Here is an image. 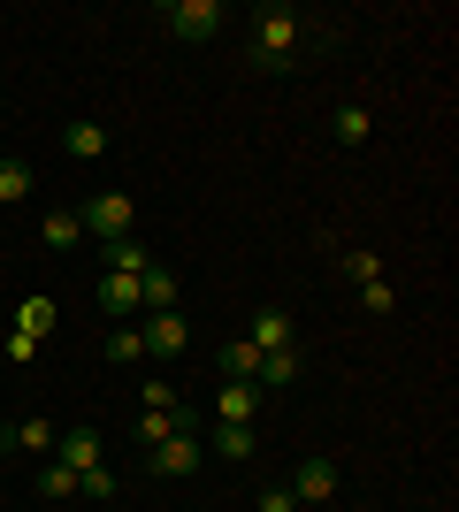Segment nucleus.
Listing matches in <instances>:
<instances>
[{
	"label": "nucleus",
	"instance_id": "17",
	"mask_svg": "<svg viewBox=\"0 0 459 512\" xmlns=\"http://www.w3.org/2000/svg\"><path fill=\"white\" fill-rule=\"evenodd\" d=\"M215 451H222V459H253L261 444H253V428H238V421H215Z\"/></svg>",
	"mask_w": 459,
	"mask_h": 512
},
{
	"label": "nucleus",
	"instance_id": "1",
	"mask_svg": "<svg viewBox=\"0 0 459 512\" xmlns=\"http://www.w3.org/2000/svg\"><path fill=\"white\" fill-rule=\"evenodd\" d=\"M314 31H322V23L306 16V8H291V0H261V8H253V62H261V69H291Z\"/></svg>",
	"mask_w": 459,
	"mask_h": 512
},
{
	"label": "nucleus",
	"instance_id": "8",
	"mask_svg": "<svg viewBox=\"0 0 459 512\" xmlns=\"http://www.w3.org/2000/svg\"><path fill=\"white\" fill-rule=\"evenodd\" d=\"M54 459H62L69 474L100 467V428H62V436H54Z\"/></svg>",
	"mask_w": 459,
	"mask_h": 512
},
{
	"label": "nucleus",
	"instance_id": "13",
	"mask_svg": "<svg viewBox=\"0 0 459 512\" xmlns=\"http://www.w3.org/2000/svg\"><path fill=\"white\" fill-rule=\"evenodd\" d=\"M39 237H46V245H54V253H69V245H77V237H85V214H69V207H54V214H46V222H39Z\"/></svg>",
	"mask_w": 459,
	"mask_h": 512
},
{
	"label": "nucleus",
	"instance_id": "22",
	"mask_svg": "<svg viewBox=\"0 0 459 512\" xmlns=\"http://www.w3.org/2000/svg\"><path fill=\"white\" fill-rule=\"evenodd\" d=\"M108 253V268H123V276H138L146 268V253H138V237H123V245H100Z\"/></svg>",
	"mask_w": 459,
	"mask_h": 512
},
{
	"label": "nucleus",
	"instance_id": "7",
	"mask_svg": "<svg viewBox=\"0 0 459 512\" xmlns=\"http://www.w3.org/2000/svg\"><path fill=\"white\" fill-rule=\"evenodd\" d=\"M291 337H299V329H291L284 306H261V314H253V329H245V344H253V352H291Z\"/></svg>",
	"mask_w": 459,
	"mask_h": 512
},
{
	"label": "nucleus",
	"instance_id": "27",
	"mask_svg": "<svg viewBox=\"0 0 459 512\" xmlns=\"http://www.w3.org/2000/svg\"><path fill=\"white\" fill-rule=\"evenodd\" d=\"M0 161H8V146H0Z\"/></svg>",
	"mask_w": 459,
	"mask_h": 512
},
{
	"label": "nucleus",
	"instance_id": "4",
	"mask_svg": "<svg viewBox=\"0 0 459 512\" xmlns=\"http://www.w3.org/2000/svg\"><path fill=\"white\" fill-rule=\"evenodd\" d=\"M138 337H146V360H184V352H192V321L184 314H146Z\"/></svg>",
	"mask_w": 459,
	"mask_h": 512
},
{
	"label": "nucleus",
	"instance_id": "10",
	"mask_svg": "<svg viewBox=\"0 0 459 512\" xmlns=\"http://www.w3.org/2000/svg\"><path fill=\"white\" fill-rule=\"evenodd\" d=\"M253 413H261V383H222V390H215V421L253 428Z\"/></svg>",
	"mask_w": 459,
	"mask_h": 512
},
{
	"label": "nucleus",
	"instance_id": "3",
	"mask_svg": "<svg viewBox=\"0 0 459 512\" xmlns=\"http://www.w3.org/2000/svg\"><path fill=\"white\" fill-rule=\"evenodd\" d=\"M161 23H169L184 46H207V39L222 31V0H169V8H161Z\"/></svg>",
	"mask_w": 459,
	"mask_h": 512
},
{
	"label": "nucleus",
	"instance_id": "9",
	"mask_svg": "<svg viewBox=\"0 0 459 512\" xmlns=\"http://www.w3.org/2000/svg\"><path fill=\"white\" fill-rule=\"evenodd\" d=\"M138 276H146V268H138ZM138 276H123V268H108V276H100V314L131 321V314H138Z\"/></svg>",
	"mask_w": 459,
	"mask_h": 512
},
{
	"label": "nucleus",
	"instance_id": "23",
	"mask_svg": "<svg viewBox=\"0 0 459 512\" xmlns=\"http://www.w3.org/2000/svg\"><path fill=\"white\" fill-rule=\"evenodd\" d=\"M54 329V299H23V337H46Z\"/></svg>",
	"mask_w": 459,
	"mask_h": 512
},
{
	"label": "nucleus",
	"instance_id": "14",
	"mask_svg": "<svg viewBox=\"0 0 459 512\" xmlns=\"http://www.w3.org/2000/svg\"><path fill=\"white\" fill-rule=\"evenodd\" d=\"M261 390H284V383H299V344L291 352H261V375H253Z\"/></svg>",
	"mask_w": 459,
	"mask_h": 512
},
{
	"label": "nucleus",
	"instance_id": "6",
	"mask_svg": "<svg viewBox=\"0 0 459 512\" xmlns=\"http://www.w3.org/2000/svg\"><path fill=\"white\" fill-rule=\"evenodd\" d=\"M146 467H153V474H169V482H176V474H192V467H199V428H176L169 444H153Z\"/></svg>",
	"mask_w": 459,
	"mask_h": 512
},
{
	"label": "nucleus",
	"instance_id": "19",
	"mask_svg": "<svg viewBox=\"0 0 459 512\" xmlns=\"http://www.w3.org/2000/svg\"><path fill=\"white\" fill-rule=\"evenodd\" d=\"M39 497H54V505H69V497H77V474H69L62 459H54V467L39 474Z\"/></svg>",
	"mask_w": 459,
	"mask_h": 512
},
{
	"label": "nucleus",
	"instance_id": "18",
	"mask_svg": "<svg viewBox=\"0 0 459 512\" xmlns=\"http://www.w3.org/2000/svg\"><path fill=\"white\" fill-rule=\"evenodd\" d=\"M108 360L115 367H138V360H146V337H138V329H115V337H108Z\"/></svg>",
	"mask_w": 459,
	"mask_h": 512
},
{
	"label": "nucleus",
	"instance_id": "25",
	"mask_svg": "<svg viewBox=\"0 0 459 512\" xmlns=\"http://www.w3.org/2000/svg\"><path fill=\"white\" fill-rule=\"evenodd\" d=\"M360 306H368V314H391V283H360Z\"/></svg>",
	"mask_w": 459,
	"mask_h": 512
},
{
	"label": "nucleus",
	"instance_id": "12",
	"mask_svg": "<svg viewBox=\"0 0 459 512\" xmlns=\"http://www.w3.org/2000/svg\"><path fill=\"white\" fill-rule=\"evenodd\" d=\"M253 375H261V352H253L245 337H230L222 344V383H253Z\"/></svg>",
	"mask_w": 459,
	"mask_h": 512
},
{
	"label": "nucleus",
	"instance_id": "20",
	"mask_svg": "<svg viewBox=\"0 0 459 512\" xmlns=\"http://www.w3.org/2000/svg\"><path fill=\"white\" fill-rule=\"evenodd\" d=\"M0 199H8V207L31 199V169H23V161H0Z\"/></svg>",
	"mask_w": 459,
	"mask_h": 512
},
{
	"label": "nucleus",
	"instance_id": "16",
	"mask_svg": "<svg viewBox=\"0 0 459 512\" xmlns=\"http://www.w3.org/2000/svg\"><path fill=\"white\" fill-rule=\"evenodd\" d=\"M62 146L77 153V161H100V153H108V130H100V123H69Z\"/></svg>",
	"mask_w": 459,
	"mask_h": 512
},
{
	"label": "nucleus",
	"instance_id": "21",
	"mask_svg": "<svg viewBox=\"0 0 459 512\" xmlns=\"http://www.w3.org/2000/svg\"><path fill=\"white\" fill-rule=\"evenodd\" d=\"M77 497H92V505H108V497H115V474H108V467H85V474H77Z\"/></svg>",
	"mask_w": 459,
	"mask_h": 512
},
{
	"label": "nucleus",
	"instance_id": "5",
	"mask_svg": "<svg viewBox=\"0 0 459 512\" xmlns=\"http://www.w3.org/2000/svg\"><path fill=\"white\" fill-rule=\"evenodd\" d=\"M337 497V467L329 459H299V474H291V505H329Z\"/></svg>",
	"mask_w": 459,
	"mask_h": 512
},
{
	"label": "nucleus",
	"instance_id": "26",
	"mask_svg": "<svg viewBox=\"0 0 459 512\" xmlns=\"http://www.w3.org/2000/svg\"><path fill=\"white\" fill-rule=\"evenodd\" d=\"M261 512H299V505H291V490H268V497H261Z\"/></svg>",
	"mask_w": 459,
	"mask_h": 512
},
{
	"label": "nucleus",
	"instance_id": "24",
	"mask_svg": "<svg viewBox=\"0 0 459 512\" xmlns=\"http://www.w3.org/2000/svg\"><path fill=\"white\" fill-rule=\"evenodd\" d=\"M345 276L352 283H383V260H375V253H345Z\"/></svg>",
	"mask_w": 459,
	"mask_h": 512
},
{
	"label": "nucleus",
	"instance_id": "2",
	"mask_svg": "<svg viewBox=\"0 0 459 512\" xmlns=\"http://www.w3.org/2000/svg\"><path fill=\"white\" fill-rule=\"evenodd\" d=\"M131 230H138V199H131V192H100V199H85V237H100V245H123Z\"/></svg>",
	"mask_w": 459,
	"mask_h": 512
},
{
	"label": "nucleus",
	"instance_id": "15",
	"mask_svg": "<svg viewBox=\"0 0 459 512\" xmlns=\"http://www.w3.org/2000/svg\"><path fill=\"white\" fill-rule=\"evenodd\" d=\"M368 130H375V115H368L360 100L337 107V146H368Z\"/></svg>",
	"mask_w": 459,
	"mask_h": 512
},
{
	"label": "nucleus",
	"instance_id": "11",
	"mask_svg": "<svg viewBox=\"0 0 459 512\" xmlns=\"http://www.w3.org/2000/svg\"><path fill=\"white\" fill-rule=\"evenodd\" d=\"M138 306H146V314H176V276H169V268H153V260H146V276H138Z\"/></svg>",
	"mask_w": 459,
	"mask_h": 512
}]
</instances>
